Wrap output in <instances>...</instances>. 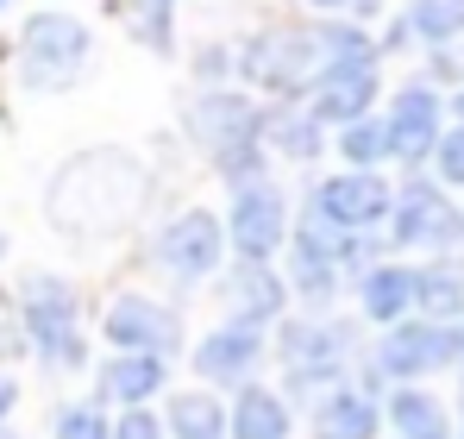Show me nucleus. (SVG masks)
Masks as SVG:
<instances>
[{
	"label": "nucleus",
	"mask_w": 464,
	"mask_h": 439,
	"mask_svg": "<svg viewBox=\"0 0 464 439\" xmlns=\"http://www.w3.org/2000/svg\"><path fill=\"white\" fill-rule=\"evenodd\" d=\"M220 226H227V251H238V264H270L283 251V239H289V201H283V189L270 176L245 182Z\"/></svg>",
	"instance_id": "obj_8"
},
{
	"label": "nucleus",
	"mask_w": 464,
	"mask_h": 439,
	"mask_svg": "<svg viewBox=\"0 0 464 439\" xmlns=\"http://www.w3.org/2000/svg\"><path fill=\"white\" fill-rule=\"evenodd\" d=\"M238 70H245V82H257V88H270V94H295V88H308L314 75L326 70V44H320V32L283 25V32L251 38V44L238 51Z\"/></svg>",
	"instance_id": "obj_7"
},
{
	"label": "nucleus",
	"mask_w": 464,
	"mask_h": 439,
	"mask_svg": "<svg viewBox=\"0 0 464 439\" xmlns=\"http://www.w3.org/2000/svg\"><path fill=\"white\" fill-rule=\"evenodd\" d=\"M276 358L289 370V395H302V402H320V395H333L339 389V376H345V327H326V320H283V333H276Z\"/></svg>",
	"instance_id": "obj_5"
},
{
	"label": "nucleus",
	"mask_w": 464,
	"mask_h": 439,
	"mask_svg": "<svg viewBox=\"0 0 464 439\" xmlns=\"http://www.w3.org/2000/svg\"><path fill=\"white\" fill-rule=\"evenodd\" d=\"M107 439H163V421H157L151 408H126V415L107 427Z\"/></svg>",
	"instance_id": "obj_29"
},
{
	"label": "nucleus",
	"mask_w": 464,
	"mask_h": 439,
	"mask_svg": "<svg viewBox=\"0 0 464 439\" xmlns=\"http://www.w3.org/2000/svg\"><path fill=\"white\" fill-rule=\"evenodd\" d=\"M101 333L113 352H139V358H163L182 346V314L163 307L157 295H113V307L101 314Z\"/></svg>",
	"instance_id": "obj_9"
},
{
	"label": "nucleus",
	"mask_w": 464,
	"mask_h": 439,
	"mask_svg": "<svg viewBox=\"0 0 464 439\" xmlns=\"http://www.w3.org/2000/svg\"><path fill=\"white\" fill-rule=\"evenodd\" d=\"M414 283H420V270H408V264H371L358 277V307L383 327H401L414 307Z\"/></svg>",
	"instance_id": "obj_21"
},
{
	"label": "nucleus",
	"mask_w": 464,
	"mask_h": 439,
	"mask_svg": "<svg viewBox=\"0 0 464 439\" xmlns=\"http://www.w3.org/2000/svg\"><path fill=\"white\" fill-rule=\"evenodd\" d=\"M227 301H232V320L238 327H270L289 301V283L270 270V264H238L227 277Z\"/></svg>",
	"instance_id": "obj_18"
},
{
	"label": "nucleus",
	"mask_w": 464,
	"mask_h": 439,
	"mask_svg": "<svg viewBox=\"0 0 464 439\" xmlns=\"http://www.w3.org/2000/svg\"><path fill=\"white\" fill-rule=\"evenodd\" d=\"M151 264L163 277H176V283H208V277H220V264H227V226H220V214L182 208L169 226H157Z\"/></svg>",
	"instance_id": "obj_6"
},
{
	"label": "nucleus",
	"mask_w": 464,
	"mask_h": 439,
	"mask_svg": "<svg viewBox=\"0 0 464 439\" xmlns=\"http://www.w3.org/2000/svg\"><path fill=\"white\" fill-rule=\"evenodd\" d=\"M389 157H427V151L440 145V94L433 88H401L395 101H389Z\"/></svg>",
	"instance_id": "obj_15"
},
{
	"label": "nucleus",
	"mask_w": 464,
	"mask_h": 439,
	"mask_svg": "<svg viewBox=\"0 0 464 439\" xmlns=\"http://www.w3.org/2000/svg\"><path fill=\"white\" fill-rule=\"evenodd\" d=\"M389 214H395V245H433V251H446V245L464 239L459 208H452L446 195H433L427 182H408Z\"/></svg>",
	"instance_id": "obj_13"
},
{
	"label": "nucleus",
	"mask_w": 464,
	"mask_h": 439,
	"mask_svg": "<svg viewBox=\"0 0 464 439\" xmlns=\"http://www.w3.org/2000/svg\"><path fill=\"white\" fill-rule=\"evenodd\" d=\"M459 352H464L459 327H440V320H401V327H389V339L377 346V370L408 383V376H427V370L459 365Z\"/></svg>",
	"instance_id": "obj_11"
},
{
	"label": "nucleus",
	"mask_w": 464,
	"mask_h": 439,
	"mask_svg": "<svg viewBox=\"0 0 464 439\" xmlns=\"http://www.w3.org/2000/svg\"><path fill=\"white\" fill-rule=\"evenodd\" d=\"M377 434H383V408L364 389L339 383L333 395L314 402V439H377Z\"/></svg>",
	"instance_id": "obj_17"
},
{
	"label": "nucleus",
	"mask_w": 464,
	"mask_h": 439,
	"mask_svg": "<svg viewBox=\"0 0 464 439\" xmlns=\"http://www.w3.org/2000/svg\"><path fill=\"white\" fill-rule=\"evenodd\" d=\"M414 301L427 307V320H440V327H446V320L464 307V277H459V270H420Z\"/></svg>",
	"instance_id": "obj_26"
},
{
	"label": "nucleus",
	"mask_w": 464,
	"mask_h": 439,
	"mask_svg": "<svg viewBox=\"0 0 464 439\" xmlns=\"http://www.w3.org/2000/svg\"><path fill=\"white\" fill-rule=\"evenodd\" d=\"M13 402H19V383H13V376H0V427H6V415H13Z\"/></svg>",
	"instance_id": "obj_32"
},
{
	"label": "nucleus",
	"mask_w": 464,
	"mask_h": 439,
	"mask_svg": "<svg viewBox=\"0 0 464 439\" xmlns=\"http://www.w3.org/2000/svg\"><path fill=\"white\" fill-rule=\"evenodd\" d=\"M459 120H464V94H459Z\"/></svg>",
	"instance_id": "obj_34"
},
{
	"label": "nucleus",
	"mask_w": 464,
	"mask_h": 439,
	"mask_svg": "<svg viewBox=\"0 0 464 439\" xmlns=\"http://www.w3.org/2000/svg\"><path fill=\"white\" fill-rule=\"evenodd\" d=\"M339 157H345L352 170H371V163H383V157H389V132H383V120H358V126H339Z\"/></svg>",
	"instance_id": "obj_27"
},
{
	"label": "nucleus",
	"mask_w": 464,
	"mask_h": 439,
	"mask_svg": "<svg viewBox=\"0 0 464 439\" xmlns=\"http://www.w3.org/2000/svg\"><path fill=\"white\" fill-rule=\"evenodd\" d=\"M82 301L70 283H57V277H44V270H32L25 277V295H19V327H25V339H32V352H38V365L44 370H82Z\"/></svg>",
	"instance_id": "obj_3"
},
{
	"label": "nucleus",
	"mask_w": 464,
	"mask_h": 439,
	"mask_svg": "<svg viewBox=\"0 0 464 439\" xmlns=\"http://www.w3.org/2000/svg\"><path fill=\"white\" fill-rule=\"evenodd\" d=\"M163 439H227V408L208 389H182L163 408Z\"/></svg>",
	"instance_id": "obj_22"
},
{
	"label": "nucleus",
	"mask_w": 464,
	"mask_h": 439,
	"mask_svg": "<svg viewBox=\"0 0 464 439\" xmlns=\"http://www.w3.org/2000/svg\"><path fill=\"white\" fill-rule=\"evenodd\" d=\"M188 126H195V139L208 151V163L227 176L232 189L264 182V113L251 107V94H238V88H208V94L195 101Z\"/></svg>",
	"instance_id": "obj_2"
},
{
	"label": "nucleus",
	"mask_w": 464,
	"mask_h": 439,
	"mask_svg": "<svg viewBox=\"0 0 464 439\" xmlns=\"http://www.w3.org/2000/svg\"><path fill=\"white\" fill-rule=\"evenodd\" d=\"M51 439H107V415L94 402H70L51 415Z\"/></svg>",
	"instance_id": "obj_28"
},
{
	"label": "nucleus",
	"mask_w": 464,
	"mask_h": 439,
	"mask_svg": "<svg viewBox=\"0 0 464 439\" xmlns=\"http://www.w3.org/2000/svg\"><path fill=\"white\" fill-rule=\"evenodd\" d=\"M264 139L283 151V157H295V163H308L314 151H326L320 120H314V113H302V107H276V113H264Z\"/></svg>",
	"instance_id": "obj_24"
},
{
	"label": "nucleus",
	"mask_w": 464,
	"mask_h": 439,
	"mask_svg": "<svg viewBox=\"0 0 464 439\" xmlns=\"http://www.w3.org/2000/svg\"><path fill=\"white\" fill-rule=\"evenodd\" d=\"M88 25H82L76 13H32L25 19V32H19V82L32 88V94H57V88H70L88 63Z\"/></svg>",
	"instance_id": "obj_4"
},
{
	"label": "nucleus",
	"mask_w": 464,
	"mask_h": 439,
	"mask_svg": "<svg viewBox=\"0 0 464 439\" xmlns=\"http://www.w3.org/2000/svg\"><path fill=\"white\" fill-rule=\"evenodd\" d=\"M163 376H169V365H163V358H139V352H113L107 365L94 370L101 395L120 402V408H145L157 389H163Z\"/></svg>",
	"instance_id": "obj_20"
},
{
	"label": "nucleus",
	"mask_w": 464,
	"mask_h": 439,
	"mask_svg": "<svg viewBox=\"0 0 464 439\" xmlns=\"http://www.w3.org/2000/svg\"><path fill=\"white\" fill-rule=\"evenodd\" d=\"M227 439H289V402L264 383H238L227 408Z\"/></svg>",
	"instance_id": "obj_19"
},
{
	"label": "nucleus",
	"mask_w": 464,
	"mask_h": 439,
	"mask_svg": "<svg viewBox=\"0 0 464 439\" xmlns=\"http://www.w3.org/2000/svg\"><path fill=\"white\" fill-rule=\"evenodd\" d=\"M339 239H345V232H326L320 220H302V232H295L289 277H295V289L308 295L314 307L333 301V289H339Z\"/></svg>",
	"instance_id": "obj_16"
},
{
	"label": "nucleus",
	"mask_w": 464,
	"mask_h": 439,
	"mask_svg": "<svg viewBox=\"0 0 464 439\" xmlns=\"http://www.w3.org/2000/svg\"><path fill=\"white\" fill-rule=\"evenodd\" d=\"M0 258H6V232H0Z\"/></svg>",
	"instance_id": "obj_33"
},
{
	"label": "nucleus",
	"mask_w": 464,
	"mask_h": 439,
	"mask_svg": "<svg viewBox=\"0 0 464 439\" xmlns=\"http://www.w3.org/2000/svg\"><path fill=\"white\" fill-rule=\"evenodd\" d=\"M264 358V327H214L201 346H195V376L201 383H251V370Z\"/></svg>",
	"instance_id": "obj_14"
},
{
	"label": "nucleus",
	"mask_w": 464,
	"mask_h": 439,
	"mask_svg": "<svg viewBox=\"0 0 464 439\" xmlns=\"http://www.w3.org/2000/svg\"><path fill=\"white\" fill-rule=\"evenodd\" d=\"M383 421H389L401 439H446V434H452V427H446V408H440L427 389H414V383H401V389L389 395Z\"/></svg>",
	"instance_id": "obj_23"
},
{
	"label": "nucleus",
	"mask_w": 464,
	"mask_h": 439,
	"mask_svg": "<svg viewBox=\"0 0 464 439\" xmlns=\"http://www.w3.org/2000/svg\"><path fill=\"white\" fill-rule=\"evenodd\" d=\"M145 189H151V176H145V163L132 151L88 145L57 163V176L44 189V220H51V232L88 245V239L126 232L139 220V208H145Z\"/></svg>",
	"instance_id": "obj_1"
},
{
	"label": "nucleus",
	"mask_w": 464,
	"mask_h": 439,
	"mask_svg": "<svg viewBox=\"0 0 464 439\" xmlns=\"http://www.w3.org/2000/svg\"><path fill=\"white\" fill-rule=\"evenodd\" d=\"M408 38H427V44H446L464 32V0H408V19H401Z\"/></svg>",
	"instance_id": "obj_25"
},
{
	"label": "nucleus",
	"mask_w": 464,
	"mask_h": 439,
	"mask_svg": "<svg viewBox=\"0 0 464 439\" xmlns=\"http://www.w3.org/2000/svg\"><path fill=\"white\" fill-rule=\"evenodd\" d=\"M377 101V63H326L308 82V113L320 126H358Z\"/></svg>",
	"instance_id": "obj_12"
},
{
	"label": "nucleus",
	"mask_w": 464,
	"mask_h": 439,
	"mask_svg": "<svg viewBox=\"0 0 464 439\" xmlns=\"http://www.w3.org/2000/svg\"><path fill=\"white\" fill-rule=\"evenodd\" d=\"M433 157H440V176H446V182H464V132L440 139V145H433Z\"/></svg>",
	"instance_id": "obj_30"
},
{
	"label": "nucleus",
	"mask_w": 464,
	"mask_h": 439,
	"mask_svg": "<svg viewBox=\"0 0 464 439\" xmlns=\"http://www.w3.org/2000/svg\"><path fill=\"white\" fill-rule=\"evenodd\" d=\"M395 208V189H389L377 170H345V176H326L308 201V220H320L326 232H364Z\"/></svg>",
	"instance_id": "obj_10"
},
{
	"label": "nucleus",
	"mask_w": 464,
	"mask_h": 439,
	"mask_svg": "<svg viewBox=\"0 0 464 439\" xmlns=\"http://www.w3.org/2000/svg\"><path fill=\"white\" fill-rule=\"evenodd\" d=\"M459 415H464V395H459Z\"/></svg>",
	"instance_id": "obj_35"
},
{
	"label": "nucleus",
	"mask_w": 464,
	"mask_h": 439,
	"mask_svg": "<svg viewBox=\"0 0 464 439\" xmlns=\"http://www.w3.org/2000/svg\"><path fill=\"white\" fill-rule=\"evenodd\" d=\"M308 6H320V13H371L377 0H308Z\"/></svg>",
	"instance_id": "obj_31"
},
{
	"label": "nucleus",
	"mask_w": 464,
	"mask_h": 439,
	"mask_svg": "<svg viewBox=\"0 0 464 439\" xmlns=\"http://www.w3.org/2000/svg\"><path fill=\"white\" fill-rule=\"evenodd\" d=\"M0 6H6V0H0Z\"/></svg>",
	"instance_id": "obj_36"
}]
</instances>
